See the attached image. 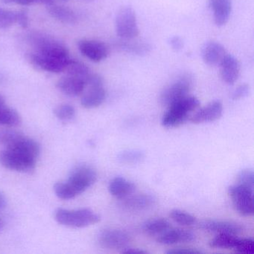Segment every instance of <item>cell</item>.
Masks as SVG:
<instances>
[{
	"label": "cell",
	"instance_id": "cell-35",
	"mask_svg": "<svg viewBox=\"0 0 254 254\" xmlns=\"http://www.w3.org/2000/svg\"><path fill=\"white\" fill-rule=\"evenodd\" d=\"M250 87L248 84H244L238 87L232 94L233 100H239L249 95Z\"/></svg>",
	"mask_w": 254,
	"mask_h": 254
},
{
	"label": "cell",
	"instance_id": "cell-42",
	"mask_svg": "<svg viewBox=\"0 0 254 254\" xmlns=\"http://www.w3.org/2000/svg\"><path fill=\"white\" fill-rule=\"evenodd\" d=\"M2 103H5V99H4L3 96H1V95H0V104Z\"/></svg>",
	"mask_w": 254,
	"mask_h": 254
},
{
	"label": "cell",
	"instance_id": "cell-33",
	"mask_svg": "<svg viewBox=\"0 0 254 254\" xmlns=\"http://www.w3.org/2000/svg\"><path fill=\"white\" fill-rule=\"evenodd\" d=\"M254 190V174L251 169H244L238 175V184Z\"/></svg>",
	"mask_w": 254,
	"mask_h": 254
},
{
	"label": "cell",
	"instance_id": "cell-32",
	"mask_svg": "<svg viewBox=\"0 0 254 254\" xmlns=\"http://www.w3.org/2000/svg\"><path fill=\"white\" fill-rule=\"evenodd\" d=\"M54 113L56 117L63 122L70 121L75 116V108L68 104L59 105L55 109Z\"/></svg>",
	"mask_w": 254,
	"mask_h": 254
},
{
	"label": "cell",
	"instance_id": "cell-1",
	"mask_svg": "<svg viewBox=\"0 0 254 254\" xmlns=\"http://www.w3.org/2000/svg\"><path fill=\"white\" fill-rule=\"evenodd\" d=\"M28 42L33 49L27 56L32 66L53 73L64 71L71 59L67 48L62 43L41 32L29 34Z\"/></svg>",
	"mask_w": 254,
	"mask_h": 254
},
{
	"label": "cell",
	"instance_id": "cell-21",
	"mask_svg": "<svg viewBox=\"0 0 254 254\" xmlns=\"http://www.w3.org/2000/svg\"><path fill=\"white\" fill-rule=\"evenodd\" d=\"M135 190V184L123 177L114 178L108 186V190L111 194L120 199H124L133 194Z\"/></svg>",
	"mask_w": 254,
	"mask_h": 254
},
{
	"label": "cell",
	"instance_id": "cell-38",
	"mask_svg": "<svg viewBox=\"0 0 254 254\" xmlns=\"http://www.w3.org/2000/svg\"><path fill=\"white\" fill-rule=\"evenodd\" d=\"M169 44L172 50L176 52L180 51L184 47V41L179 36H173L169 38Z\"/></svg>",
	"mask_w": 254,
	"mask_h": 254
},
{
	"label": "cell",
	"instance_id": "cell-13",
	"mask_svg": "<svg viewBox=\"0 0 254 254\" xmlns=\"http://www.w3.org/2000/svg\"><path fill=\"white\" fill-rule=\"evenodd\" d=\"M202 230L208 232H213L218 234L236 235L242 233V226L236 223L227 221H217V220H205L199 224Z\"/></svg>",
	"mask_w": 254,
	"mask_h": 254
},
{
	"label": "cell",
	"instance_id": "cell-11",
	"mask_svg": "<svg viewBox=\"0 0 254 254\" xmlns=\"http://www.w3.org/2000/svg\"><path fill=\"white\" fill-rule=\"evenodd\" d=\"M114 47L119 51L136 56H147L152 50V46L150 43L143 40H137L136 38L132 39L119 38L114 41Z\"/></svg>",
	"mask_w": 254,
	"mask_h": 254
},
{
	"label": "cell",
	"instance_id": "cell-24",
	"mask_svg": "<svg viewBox=\"0 0 254 254\" xmlns=\"http://www.w3.org/2000/svg\"><path fill=\"white\" fill-rule=\"evenodd\" d=\"M21 123V117L16 110L0 104V125L8 127H15Z\"/></svg>",
	"mask_w": 254,
	"mask_h": 254
},
{
	"label": "cell",
	"instance_id": "cell-6",
	"mask_svg": "<svg viewBox=\"0 0 254 254\" xmlns=\"http://www.w3.org/2000/svg\"><path fill=\"white\" fill-rule=\"evenodd\" d=\"M36 162L35 159L9 148L0 151V163L9 170L30 172L35 169Z\"/></svg>",
	"mask_w": 254,
	"mask_h": 254
},
{
	"label": "cell",
	"instance_id": "cell-3",
	"mask_svg": "<svg viewBox=\"0 0 254 254\" xmlns=\"http://www.w3.org/2000/svg\"><path fill=\"white\" fill-rule=\"evenodd\" d=\"M56 221L66 227L83 228L97 224L100 216L90 209H59L55 214Z\"/></svg>",
	"mask_w": 254,
	"mask_h": 254
},
{
	"label": "cell",
	"instance_id": "cell-40",
	"mask_svg": "<svg viewBox=\"0 0 254 254\" xmlns=\"http://www.w3.org/2000/svg\"><path fill=\"white\" fill-rule=\"evenodd\" d=\"M122 253L123 254H146V251H142V250L138 249V248H126L123 250Z\"/></svg>",
	"mask_w": 254,
	"mask_h": 254
},
{
	"label": "cell",
	"instance_id": "cell-23",
	"mask_svg": "<svg viewBox=\"0 0 254 254\" xmlns=\"http://www.w3.org/2000/svg\"><path fill=\"white\" fill-rule=\"evenodd\" d=\"M241 239L236 236V235L218 234L209 242L210 247L213 248H220V249H233L236 251Z\"/></svg>",
	"mask_w": 254,
	"mask_h": 254
},
{
	"label": "cell",
	"instance_id": "cell-15",
	"mask_svg": "<svg viewBox=\"0 0 254 254\" xmlns=\"http://www.w3.org/2000/svg\"><path fill=\"white\" fill-rule=\"evenodd\" d=\"M87 84L82 78L66 75L59 80L57 87L62 93L69 97H76L84 93Z\"/></svg>",
	"mask_w": 254,
	"mask_h": 254
},
{
	"label": "cell",
	"instance_id": "cell-9",
	"mask_svg": "<svg viewBox=\"0 0 254 254\" xmlns=\"http://www.w3.org/2000/svg\"><path fill=\"white\" fill-rule=\"evenodd\" d=\"M101 246L109 249H125L130 242V236L124 230L119 229H105L98 236Z\"/></svg>",
	"mask_w": 254,
	"mask_h": 254
},
{
	"label": "cell",
	"instance_id": "cell-26",
	"mask_svg": "<svg viewBox=\"0 0 254 254\" xmlns=\"http://www.w3.org/2000/svg\"><path fill=\"white\" fill-rule=\"evenodd\" d=\"M171 228V224L164 218H155L144 223L142 230L148 235H159Z\"/></svg>",
	"mask_w": 254,
	"mask_h": 254
},
{
	"label": "cell",
	"instance_id": "cell-2",
	"mask_svg": "<svg viewBox=\"0 0 254 254\" xmlns=\"http://www.w3.org/2000/svg\"><path fill=\"white\" fill-rule=\"evenodd\" d=\"M200 102L194 96H187L168 107L162 119V125L166 127H175L181 126L189 120L190 114L195 111Z\"/></svg>",
	"mask_w": 254,
	"mask_h": 254
},
{
	"label": "cell",
	"instance_id": "cell-41",
	"mask_svg": "<svg viewBox=\"0 0 254 254\" xmlns=\"http://www.w3.org/2000/svg\"><path fill=\"white\" fill-rule=\"evenodd\" d=\"M7 199L5 194L0 191V210H2L6 206Z\"/></svg>",
	"mask_w": 254,
	"mask_h": 254
},
{
	"label": "cell",
	"instance_id": "cell-19",
	"mask_svg": "<svg viewBox=\"0 0 254 254\" xmlns=\"http://www.w3.org/2000/svg\"><path fill=\"white\" fill-rule=\"evenodd\" d=\"M209 6L215 25L220 27L227 24L231 15L232 0H209Z\"/></svg>",
	"mask_w": 254,
	"mask_h": 254
},
{
	"label": "cell",
	"instance_id": "cell-5",
	"mask_svg": "<svg viewBox=\"0 0 254 254\" xmlns=\"http://www.w3.org/2000/svg\"><path fill=\"white\" fill-rule=\"evenodd\" d=\"M115 30L119 38L132 39L139 36L136 12L131 7L124 6L119 10L116 15Z\"/></svg>",
	"mask_w": 254,
	"mask_h": 254
},
{
	"label": "cell",
	"instance_id": "cell-36",
	"mask_svg": "<svg viewBox=\"0 0 254 254\" xmlns=\"http://www.w3.org/2000/svg\"><path fill=\"white\" fill-rule=\"evenodd\" d=\"M2 2L6 4L14 3L20 5H30L32 4L43 2V3H48V2H54L55 0H1ZM88 1V0H87Z\"/></svg>",
	"mask_w": 254,
	"mask_h": 254
},
{
	"label": "cell",
	"instance_id": "cell-10",
	"mask_svg": "<svg viewBox=\"0 0 254 254\" xmlns=\"http://www.w3.org/2000/svg\"><path fill=\"white\" fill-rule=\"evenodd\" d=\"M80 53L89 60L99 63L109 55V48L103 42L96 40H81L78 43Z\"/></svg>",
	"mask_w": 254,
	"mask_h": 254
},
{
	"label": "cell",
	"instance_id": "cell-31",
	"mask_svg": "<svg viewBox=\"0 0 254 254\" xmlns=\"http://www.w3.org/2000/svg\"><path fill=\"white\" fill-rule=\"evenodd\" d=\"M23 135L17 130L0 128V145L8 148Z\"/></svg>",
	"mask_w": 254,
	"mask_h": 254
},
{
	"label": "cell",
	"instance_id": "cell-27",
	"mask_svg": "<svg viewBox=\"0 0 254 254\" xmlns=\"http://www.w3.org/2000/svg\"><path fill=\"white\" fill-rule=\"evenodd\" d=\"M54 191L56 195L62 200H70L78 195V193L67 181L55 184Z\"/></svg>",
	"mask_w": 254,
	"mask_h": 254
},
{
	"label": "cell",
	"instance_id": "cell-43",
	"mask_svg": "<svg viewBox=\"0 0 254 254\" xmlns=\"http://www.w3.org/2000/svg\"><path fill=\"white\" fill-rule=\"evenodd\" d=\"M2 225H3V224H2V219H1V218H0V230H1V229H2Z\"/></svg>",
	"mask_w": 254,
	"mask_h": 254
},
{
	"label": "cell",
	"instance_id": "cell-39",
	"mask_svg": "<svg viewBox=\"0 0 254 254\" xmlns=\"http://www.w3.org/2000/svg\"><path fill=\"white\" fill-rule=\"evenodd\" d=\"M17 24L23 29L27 28L28 25H29V16H28L27 11H25V10L18 11Z\"/></svg>",
	"mask_w": 254,
	"mask_h": 254
},
{
	"label": "cell",
	"instance_id": "cell-20",
	"mask_svg": "<svg viewBox=\"0 0 254 254\" xmlns=\"http://www.w3.org/2000/svg\"><path fill=\"white\" fill-rule=\"evenodd\" d=\"M49 14L53 18L65 24H75L78 17L73 10L69 7L59 5L54 2L46 4Z\"/></svg>",
	"mask_w": 254,
	"mask_h": 254
},
{
	"label": "cell",
	"instance_id": "cell-37",
	"mask_svg": "<svg viewBox=\"0 0 254 254\" xmlns=\"http://www.w3.org/2000/svg\"><path fill=\"white\" fill-rule=\"evenodd\" d=\"M166 253L169 254H198L202 252L194 248H178L169 250Z\"/></svg>",
	"mask_w": 254,
	"mask_h": 254
},
{
	"label": "cell",
	"instance_id": "cell-22",
	"mask_svg": "<svg viewBox=\"0 0 254 254\" xmlns=\"http://www.w3.org/2000/svg\"><path fill=\"white\" fill-rule=\"evenodd\" d=\"M154 196L148 194H139L125 197L123 206L130 210L139 211L148 209L154 204Z\"/></svg>",
	"mask_w": 254,
	"mask_h": 254
},
{
	"label": "cell",
	"instance_id": "cell-14",
	"mask_svg": "<svg viewBox=\"0 0 254 254\" xmlns=\"http://www.w3.org/2000/svg\"><path fill=\"white\" fill-rule=\"evenodd\" d=\"M223 114V105L220 101L216 100L208 104L199 110L191 118V123L200 124L203 123H212L221 118Z\"/></svg>",
	"mask_w": 254,
	"mask_h": 254
},
{
	"label": "cell",
	"instance_id": "cell-8",
	"mask_svg": "<svg viewBox=\"0 0 254 254\" xmlns=\"http://www.w3.org/2000/svg\"><path fill=\"white\" fill-rule=\"evenodd\" d=\"M96 180L97 173L96 170L91 166L81 165L71 171L67 181L79 195L93 186Z\"/></svg>",
	"mask_w": 254,
	"mask_h": 254
},
{
	"label": "cell",
	"instance_id": "cell-17",
	"mask_svg": "<svg viewBox=\"0 0 254 254\" xmlns=\"http://www.w3.org/2000/svg\"><path fill=\"white\" fill-rule=\"evenodd\" d=\"M219 66L223 81L231 85L235 84L240 75L241 66L239 61L232 55L227 54Z\"/></svg>",
	"mask_w": 254,
	"mask_h": 254
},
{
	"label": "cell",
	"instance_id": "cell-7",
	"mask_svg": "<svg viewBox=\"0 0 254 254\" xmlns=\"http://www.w3.org/2000/svg\"><path fill=\"white\" fill-rule=\"evenodd\" d=\"M228 194L235 209L241 215L248 217L254 215V190L236 184L229 187Z\"/></svg>",
	"mask_w": 254,
	"mask_h": 254
},
{
	"label": "cell",
	"instance_id": "cell-16",
	"mask_svg": "<svg viewBox=\"0 0 254 254\" xmlns=\"http://www.w3.org/2000/svg\"><path fill=\"white\" fill-rule=\"evenodd\" d=\"M87 91L82 93L81 104L87 109H93L100 106L106 99V90L104 84L89 85Z\"/></svg>",
	"mask_w": 254,
	"mask_h": 254
},
{
	"label": "cell",
	"instance_id": "cell-4",
	"mask_svg": "<svg viewBox=\"0 0 254 254\" xmlns=\"http://www.w3.org/2000/svg\"><path fill=\"white\" fill-rule=\"evenodd\" d=\"M194 85V76L190 72L181 74L170 84L166 86L160 95V102L169 107L174 102L189 96Z\"/></svg>",
	"mask_w": 254,
	"mask_h": 254
},
{
	"label": "cell",
	"instance_id": "cell-29",
	"mask_svg": "<svg viewBox=\"0 0 254 254\" xmlns=\"http://www.w3.org/2000/svg\"><path fill=\"white\" fill-rule=\"evenodd\" d=\"M17 18L18 11L0 8V29H8L14 24H17Z\"/></svg>",
	"mask_w": 254,
	"mask_h": 254
},
{
	"label": "cell",
	"instance_id": "cell-34",
	"mask_svg": "<svg viewBox=\"0 0 254 254\" xmlns=\"http://www.w3.org/2000/svg\"><path fill=\"white\" fill-rule=\"evenodd\" d=\"M236 252L245 254H254V241L252 239H242Z\"/></svg>",
	"mask_w": 254,
	"mask_h": 254
},
{
	"label": "cell",
	"instance_id": "cell-18",
	"mask_svg": "<svg viewBox=\"0 0 254 254\" xmlns=\"http://www.w3.org/2000/svg\"><path fill=\"white\" fill-rule=\"evenodd\" d=\"M195 239V235L190 230L184 229H169L157 238V242L161 245H171L178 243L191 242Z\"/></svg>",
	"mask_w": 254,
	"mask_h": 254
},
{
	"label": "cell",
	"instance_id": "cell-28",
	"mask_svg": "<svg viewBox=\"0 0 254 254\" xmlns=\"http://www.w3.org/2000/svg\"><path fill=\"white\" fill-rule=\"evenodd\" d=\"M144 158L145 154L139 150H126L120 152L117 156L119 161L126 164L140 163Z\"/></svg>",
	"mask_w": 254,
	"mask_h": 254
},
{
	"label": "cell",
	"instance_id": "cell-12",
	"mask_svg": "<svg viewBox=\"0 0 254 254\" xmlns=\"http://www.w3.org/2000/svg\"><path fill=\"white\" fill-rule=\"evenodd\" d=\"M227 54L224 46L217 41H208L202 47V59L208 66H219Z\"/></svg>",
	"mask_w": 254,
	"mask_h": 254
},
{
	"label": "cell",
	"instance_id": "cell-25",
	"mask_svg": "<svg viewBox=\"0 0 254 254\" xmlns=\"http://www.w3.org/2000/svg\"><path fill=\"white\" fill-rule=\"evenodd\" d=\"M64 72H66V75L82 78L86 81V84H87L89 75L91 73V71L87 65L80 61L74 60V59L69 60Z\"/></svg>",
	"mask_w": 254,
	"mask_h": 254
},
{
	"label": "cell",
	"instance_id": "cell-30",
	"mask_svg": "<svg viewBox=\"0 0 254 254\" xmlns=\"http://www.w3.org/2000/svg\"><path fill=\"white\" fill-rule=\"evenodd\" d=\"M170 216L175 222L181 225L190 226L196 222L195 217L181 209H173L170 212Z\"/></svg>",
	"mask_w": 254,
	"mask_h": 254
}]
</instances>
